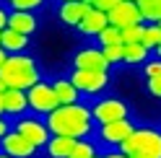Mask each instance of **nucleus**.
Segmentation results:
<instances>
[{"label": "nucleus", "mask_w": 161, "mask_h": 158, "mask_svg": "<svg viewBox=\"0 0 161 158\" xmlns=\"http://www.w3.org/2000/svg\"><path fill=\"white\" fill-rule=\"evenodd\" d=\"M42 119H44L47 132L55 135V137L83 140V137H94V130H96L86 101H78V104H70V106H57L55 112H49Z\"/></svg>", "instance_id": "1"}, {"label": "nucleus", "mask_w": 161, "mask_h": 158, "mask_svg": "<svg viewBox=\"0 0 161 158\" xmlns=\"http://www.w3.org/2000/svg\"><path fill=\"white\" fill-rule=\"evenodd\" d=\"M0 81L5 83V88L29 91L34 83L42 81V67L34 55H8L0 65Z\"/></svg>", "instance_id": "2"}, {"label": "nucleus", "mask_w": 161, "mask_h": 158, "mask_svg": "<svg viewBox=\"0 0 161 158\" xmlns=\"http://www.w3.org/2000/svg\"><path fill=\"white\" fill-rule=\"evenodd\" d=\"M117 150L125 158H161V130L156 124H138Z\"/></svg>", "instance_id": "3"}, {"label": "nucleus", "mask_w": 161, "mask_h": 158, "mask_svg": "<svg viewBox=\"0 0 161 158\" xmlns=\"http://www.w3.org/2000/svg\"><path fill=\"white\" fill-rule=\"evenodd\" d=\"M88 112H91V119H94L96 127L133 117V109H130V104L122 96H99L88 104Z\"/></svg>", "instance_id": "4"}, {"label": "nucleus", "mask_w": 161, "mask_h": 158, "mask_svg": "<svg viewBox=\"0 0 161 158\" xmlns=\"http://www.w3.org/2000/svg\"><path fill=\"white\" fill-rule=\"evenodd\" d=\"M68 81L73 83V88L78 91V96H86V98H99L109 83H112V73H99V70H70Z\"/></svg>", "instance_id": "5"}, {"label": "nucleus", "mask_w": 161, "mask_h": 158, "mask_svg": "<svg viewBox=\"0 0 161 158\" xmlns=\"http://www.w3.org/2000/svg\"><path fill=\"white\" fill-rule=\"evenodd\" d=\"M135 127H138V122L133 117L119 119V122H109V124H99L94 130V140L99 143V148H104V150H117Z\"/></svg>", "instance_id": "6"}, {"label": "nucleus", "mask_w": 161, "mask_h": 158, "mask_svg": "<svg viewBox=\"0 0 161 158\" xmlns=\"http://www.w3.org/2000/svg\"><path fill=\"white\" fill-rule=\"evenodd\" d=\"M13 132H18L24 140H29L34 148H39V150H42L47 145V140H49L44 119L36 117V114H24V117H18V119H13Z\"/></svg>", "instance_id": "7"}, {"label": "nucleus", "mask_w": 161, "mask_h": 158, "mask_svg": "<svg viewBox=\"0 0 161 158\" xmlns=\"http://www.w3.org/2000/svg\"><path fill=\"white\" fill-rule=\"evenodd\" d=\"M26 101H29V112L36 114V117H47L49 112L57 109V101H55V93L49 88V81H39L26 91Z\"/></svg>", "instance_id": "8"}, {"label": "nucleus", "mask_w": 161, "mask_h": 158, "mask_svg": "<svg viewBox=\"0 0 161 158\" xmlns=\"http://www.w3.org/2000/svg\"><path fill=\"white\" fill-rule=\"evenodd\" d=\"M107 24L112 29H117V31H122V29L138 26L143 21H140V13H138V8H135L133 0H114L112 11L107 13Z\"/></svg>", "instance_id": "9"}, {"label": "nucleus", "mask_w": 161, "mask_h": 158, "mask_svg": "<svg viewBox=\"0 0 161 158\" xmlns=\"http://www.w3.org/2000/svg\"><path fill=\"white\" fill-rule=\"evenodd\" d=\"M88 11H91V3L88 0H63V3H55L57 21L63 26H68V29H75Z\"/></svg>", "instance_id": "10"}, {"label": "nucleus", "mask_w": 161, "mask_h": 158, "mask_svg": "<svg viewBox=\"0 0 161 158\" xmlns=\"http://www.w3.org/2000/svg\"><path fill=\"white\" fill-rule=\"evenodd\" d=\"M73 70H99V73H112L109 70V65L104 62V57L102 52H99V47L96 44H86V47H80L75 49V55H73Z\"/></svg>", "instance_id": "11"}, {"label": "nucleus", "mask_w": 161, "mask_h": 158, "mask_svg": "<svg viewBox=\"0 0 161 158\" xmlns=\"http://www.w3.org/2000/svg\"><path fill=\"white\" fill-rule=\"evenodd\" d=\"M0 153L8 158H39V148H34L29 140H24L18 132H8L0 140Z\"/></svg>", "instance_id": "12"}, {"label": "nucleus", "mask_w": 161, "mask_h": 158, "mask_svg": "<svg viewBox=\"0 0 161 158\" xmlns=\"http://www.w3.org/2000/svg\"><path fill=\"white\" fill-rule=\"evenodd\" d=\"M39 16L36 13H21V11H8V24L5 29L8 31H16V34H24V36H34L39 31Z\"/></svg>", "instance_id": "13"}, {"label": "nucleus", "mask_w": 161, "mask_h": 158, "mask_svg": "<svg viewBox=\"0 0 161 158\" xmlns=\"http://www.w3.org/2000/svg\"><path fill=\"white\" fill-rule=\"evenodd\" d=\"M3 114L8 119H18V117L29 114V101H26V91H13L8 88L3 93Z\"/></svg>", "instance_id": "14"}, {"label": "nucleus", "mask_w": 161, "mask_h": 158, "mask_svg": "<svg viewBox=\"0 0 161 158\" xmlns=\"http://www.w3.org/2000/svg\"><path fill=\"white\" fill-rule=\"evenodd\" d=\"M49 88H52V93H55L57 106H70V104H78V101H80L78 91L73 88V83L68 81V75L52 78V81H49Z\"/></svg>", "instance_id": "15"}, {"label": "nucleus", "mask_w": 161, "mask_h": 158, "mask_svg": "<svg viewBox=\"0 0 161 158\" xmlns=\"http://www.w3.org/2000/svg\"><path fill=\"white\" fill-rule=\"evenodd\" d=\"M31 36H24V34H16V31H8L3 29L0 31V49L5 55H26L31 49Z\"/></svg>", "instance_id": "16"}, {"label": "nucleus", "mask_w": 161, "mask_h": 158, "mask_svg": "<svg viewBox=\"0 0 161 158\" xmlns=\"http://www.w3.org/2000/svg\"><path fill=\"white\" fill-rule=\"evenodd\" d=\"M107 26H109V24H107V13L88 11V13L83 16V21H80V24L75 26V31H78L80 36H86V39H96V36L102 34Z\"/></svg>", "instance_id": "17"}, {"label": "nucleus", "mask_w": 161, "mask_h": 158, "mask_svg": "<svg viewBox=\"0 0 161 158\" xmlns=\"http://www.w3.org/2000/svg\"><path fill=\"white\" fill-rule=\"evenodd\" d=\"M73 145H75V140H70V137H55V135H49V140H47V145L42 148V150H44L47 158H68L70 150H73Z\"/></svg>", "instance_id": "18"}, {"label": "nucleus", "mask_w": 161, "mask_h": 158, "mask_svg": "<svg viewBox=\"0 0 161 158\" xmlns=\"http://www.w3.org/2000/svg\"><path fill=\"white\" fill-rule=\"evenodd\" d=\"M135 8L143 24H161V0H138Z\"/></svg>", "instance_id": "19"}, {"label": "nucleus", "mask_w": 161, "mask_h": 158, "mask_svg": "<svg viewBox=\"0 0 161 158\" xmlns=\"http://www.w3.org/2000/svg\"><path fill=\"white\" fill-rule=\"evenodd\" d=\"M99 153H102V148H99V143L94 137H83V140H75L68 158H96Z\"/></svg>", "instance_id": "20"}, {"label": "nucleus", "mask_w": 161, "mask_h": 158, "mask_svg": "<svg viewBox=\"0 0 161 158\" xmlns=\"http://www.w3.org/2000/svg\"><path fill=\"white\" fill-rule=\"evenodd\" d=\"M151 57V52L143 47V44H127V47H122V62L125 65H143L146 60Z\"/></svg>", "instance_id": "21"}, {"label": "nucleus", "mask_w": 161, "mask_h": 158, "mask_svg": "<svg viewBox=\"0 0 161 158\" xmlns=\"http://www.w3.org/2000/svg\"><path fill=\"white\" fill-rule=\"evenodd\" d=\"M140 44H143L151 55L156 52L161 47V24H146V31H143V39H140Z\"/></svg>", "instance_id": "22"}, {"label": "nucleus", "mask_w": 161, "mask_h": 158, "mask_svg": "<svg viewBox=\"0 0 161 158\" xmlns=\"http://www.w3.org/2000/svg\"><path fill=\"white\" fill-rule=\"evenodd\" d=\"M143 31H146V24H138V26H127V29H122V31H119V42H122V47H127V44H140Z\"/></svg>", "instance_id": "23"}, {"label": "nucleus", "mask_w": 161, "mask_h": 158, "mask_svg": "<svg viewBox=\"0 0 161 158\" xmlns=\"http://www.w3.org/2000/svg\"><path fill=\"white\" fill-rule=\"evenodd\" d=\"M8 11H21V13H34V11H42L47 8V3L42 0H11V3H5Z\"/></svg>", "instance_id": "24"}, {"label": "nucleus", "mask_w": 161, "mask_h": 158, "mask_svg": "<svg viewBox=\"0 0 161 158\" xmlns=\"http://www.w3.org/2000/svg\"><path fill=\"white\" fill-rule=\"evenodd\" d=\"M94 44H96L99 49H102V47H114V44H122V42H119V31H117V29H112V26H107L104 31L94 39Z\"/></svg>", "instance_id": "25"}, {"label": "nucleus", "mask_w": 161, "mask_h": 158, "mask_svg": "<svg viewBox=\"0 0 161 158\" xmlns=\"http://www.w3.org/2000/svg\"><path fill=\"white\" fill-rule=\"evenodd\" d=\"M99 52H102L104 62L109 65V70H112L114 65H119V62H122V44H114V47H102Z\"/></svg>", "instance_id": "26"}, {"label": "nucleus", "mask_w": 161, "mask_h": 158, "mask_svg": "<svg viewBox=\"0 0 161 158\" xmlns=\"http://www.w3.org/2000/svg\"><path fill=\"white\" fill-rule=\"evenodd\" d=\"M143 67V75H146V81L148 78H161V57H156V55H151L148 60L140 65Z\"/></svg>", "instance_id": "27"}, {"label": "nucleus", "mask_w": 161, "mask_h": 158, "mask_svg": "<svg viewBox=\"0 0 161 158\" xmlns=\"http://www.w3.org/2000/svg\"><path fill=\"white\" fill-rule=\"evenodd\" d=\"M146 88L153 98H161V78H148L146 81Z\"/></svg>", "instance_id": "28"}, {"label": "nucleus", "mask_w": 161, "mask_h": 158, "mask_svg": "<svg viewBox=\"0 0 161 158\" xmlns=\"http://www.w3.org/2000/svg\"><path fill=\"white\" fill-rule=\"evenodd\" d=\"M11 130H13V119H8L5 114H0V140H3Z\"/></svg>", "instance_id": "29"}, {"label": "nucleus", "mask_w": 161, "mask_h": 158, "mask_svg": "<svg viewBox=\"0 0 161 158\" xmlns=\"http://www.w3.org/2000/svg\"><path fill=\"white\" fill-rule=\"evenodd\" d=\"M5 24H8V8H5V3H0V31L5 29Z\"/></svg>", "instance_id": "30"}, {"label": "nucleus", "mask_w": 161, "mask_h": 158, "mask_svg": "<svg viewBox=\"0 0 161 158\" xmlns=\"http://www.w3.org/2000/svg\"><path fill=\"white\" fill-rule=\"evenodd\" d=\"M99 155H102V158H125V155L119 153V150H102Z\"/></svg>", "instance_id": "31"}, {"label": "nucleus", "mask_w": 161, "mask_h": 158, "mask_svg": "<svg viewBox=\"0 0 161 158\" xmlns=\"http://www.w3.org/2000/svg\"><path fill=\"white\" fill-rule=\"evenodd\" d=\"M5 57H8V55L3 52V49H0V65H3V62H5Z\"/></svg>", "instance_id": "32"}, {"label": "nucleus", "mask_w": 161, "mask_h": 158, "mask_svg": "<svg viewBox=\"0 0 161 158\" xmlns=\"http://www.w3.org/2000/svg\"><path fill=\"white\" fill-rule=\"evenodd\" d=\"M5 91H8V88H5V83H3V81H0V96H3Z\"/></svg>", "instance_id": "33"}, {"label": "nucleus", "mask_w": 161, "mask_h": 158, "mask_svg": "<svg viewBox=\"0 0 161 158\" xmlns=\"http://www.w3.org/2000/svg\"><path fill=\"white\" fill-rule=\"evenodd\" d=\"M0 114H3V96H0Z\"/></svg>", "instance_id": "34"}, {"label": "nucleus", "mask_w": 161, "mask_h": 158, "mask_svg": "<svg viewBox=\"0 0 161 158\" xmlns=\"http://www.w3.org/2000/svg\"><path fill=\"white\" fill-rule=\"evenodd\" d=\"M0 158H8V155H3V153H0Z\"/></svg>", "instance_id": "35"}, {"label": "nucleus", "mask_w": 161, "mask_h": 158, "mask_svg": "<svg viewBox=\"0 0 161 158\" xmlns=\"http://www.w3.org/2000/svg\"><path fill=\"white\" fill-rule=\"evenodd\" d=\"M96 158H102V155H96Z\"/></svg>", "instance_id": "36"}]
</instances>
